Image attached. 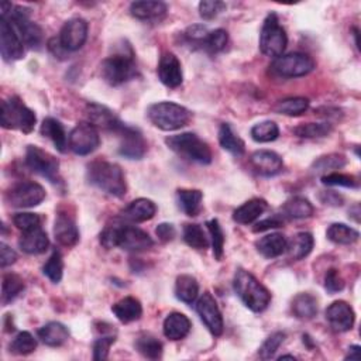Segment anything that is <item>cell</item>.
Wrapping results in <instances>:
<instances>
[{
	"mask_svg": "<svg viewBox=\"0 0 361 361\" xmlns=\"http://www.w3.org/2000/svg\"><path fill=\"white\" fill-rule=\"evenodd\" d=\"M86 179L102 192L121 198L127 191L126 178L120 166L108 161H93L86 167Z\"/></svg>",
	"mask_w": 361,
	"mask_h": 361,
	"instance_id": "cell-1",
	"label": "cell"
},
{
	"mask_svg": "<svg viewBox=\"0 0 361 361\" xmlns=\"http://www.w3.org/2000/svg\"><path fill=\"white\" fill-rule=\"evenodd\" d=\"M233 288L235 292L237 293V297L251 312L255 313L264 312L271 302L270 291L253 274H250L243 269H239L236 271L233 280Z\"/></svg>",
	"mask_w": 361,
	"mask_h": 361,
	"instance_id": "cell-2",
	"label": "cell"
},
{
	"mask_svg": "<svg viewBox=\"0 0 361 361\" xmlns=\"http://www.w3.org/2000/svg\"><path fill=\"white\" fill-rule=\"evenodd\" d=\"M30 12L24 6H13L8 2L2 3V19H6L14 27L26 46L39 48L43 43V30L37 23L30 20Z\"/></svg>",
	"mask_w": 361,
	"mask_h": 361,
	"instance_id": "cell-3",
	"label": "cell"
},
{
	"mask_svg": "<svg viewBox=\"0 0 361 361\" xmlns=\"http://www.w3.org/2000/svg\"><path fill=\"white\" fill-rule=\"evenodd\" d=\"M37 123V117L31 109H28L19 96H12L2 102L0 110V124L8 130H19L24 135L31 133Z\"/></svg>",
	"mask_w": 361,
	"mask_h": 361,
	"instance_id": "cell-4",
	"label": "cell"
},
{
	"mask_svg": "<svg viewBox=\"0 0 361 361\" xmlns=\"http://www.w3.org/2000/svg\"><path fill=\"white\" fill-rule=\"evenodd\" d=\"M147 116L150 121L164 131L179 130L191 121V112L174 102H158L148 108Z\"/></svg>",
	"mask_w": 361,
	"mask_h": 361,
	"instance_id": "cell-5",
	"label": "cell"
},
{
	"mask_svg": "<svg viewBox=\"0 0 361 361\" xmlns=\"http://www.w3.org/2000/svg\"><path fill=\"white\" fill-rule=\"evenodd\" d=\"M166 144L170 150L177 153L178 155L208 166L212 162V150L202 139H199L193 133H181L177 136H170L166 139Z\"/></svg>",
	"mask_w": 361,
	"mask_h": 361,
	"instance_id": "cell-6",
	"label": "cell"
},
{
	"mask_svg": "<svg viewBox=\"0 0 361 361\" xmlns=\"http://www.w3.org/2000/svg\"><path fill=\"white\" fill-rule=\"evenodd\" d=\"M102 78L112 86L123 85L137 77V65L133 54H115L101 65Z\"/></svg>",
	"mask_w": 361,
	"mask_h": 361,
	"instance_id": "cell-7",
	"label": "cell"
},
{
	"mask_svg": "<svg viewBox=\"0 0 361 361\" xmlns=\"http://www.w3.org/2000/svg\"><path fill=\"white\" fill-rule=\"evenodd\" d=\"M288 46V37L285 28L280 24L277 13H270L260 32V50L266 57L278 58L284 55Z\"/></svg>",
	"mask_w": 361,
	"mask_h": 361,
	"instance_id": "cell-8",
	"label": "cell"
},
{
	"mask_svg": "<svg viewBox=\"0 0 361 361\" xmlns=\"http://www.w3.org/2000/svg\"><path fill=\"white\" fill-rule=\"evenodd\" d=\"M315 61L302 52H291L274 59L271 71L281 78H300L311 74Z\"/></svg>",
	"mask_w": 361,
	"mask_h": 361,
	"instance_id": "cell-9",
	"label": "cell"
},
{
	"mask_svg": "<svg viewBox=\"0 0 361 361\" xmlns=\"http://www.w3.org/2000/svg\"><path fill=\"white\" fill-rule=\"evenodd\" d=\"M26 164L32 173L50 182H59V161L48 151L37 146H28L26 151Z\"/></svg>",
	"mask_w": 361,
	"mask_h": 361,
	"instance_id": "cell-10",
	"label": "cell"
},
{
	"mask_svg": "<svg viewBox=\"0 0 361 361\" xmlns=\"http://www.w3.org/2000/svg\"><path fill=\"white\" fill-rule=\"evenodd\" d=\"M44 199L46 189L37 182H20L6 193V202L19 209L39 206Z\"/></svg>",
	"mask_w": 361,
	"mask_h": 361,
	"instance_id": "cell-11",
	"label": "cell"
},
{
	"mask_svg": "<svg viewBox=\"0 0 361 361\" xmlns=\"http://www.w3.org/2000/svg\"><path fill=\"white\" fill-rule=\"evenodd\" d=\"M70 150L77 155H89L101 146L99 131L88 121L78 123L68 137Z\"/></svg>",
	"mask_w": 361,
	"mask_h": 361,
	"instance_id": "cell-12",
	"label": "cell"
},
{
	"mask_svg": "<svg viewBox=\"0 0 361 361\" xmlns=\"http://www.w3.org/2000/svg\"><path fill=\"white\" fill-rule=\"evenodd\" d=\"M196 313L199 315L201 320L213 336H222L224 331V322L217 302L211 292H205L196 302Z\"/></svg>",
	"mask_w": 361,
	"mask_h": 361,
	"instance_id": "cell-13",
	"label": "cell"
},
{
	"mask_svg": "<svg viewBox=\"0 0 361 361\" xmlns=\"http://www.w3.org/2000/svg\"><path fill=\"white\" fill-rule=\"evenodd\" d=\"M88 31H89V26L86 20L81 17H75L68 20L62 26L58 40L61 46L68 52L78 51L79 48L84 47V44L88 40Z\"/></svg>",
	"mask_w": 361,
	"mask_h": 361,
	"instance_id": "cell-14",
	"label": "cell"
},
{
	"mask_svg": "<svg viewBox=\"0 0 361 361\" xmlns=\"http://www.w3.org/2000/svg\"><path fill=\"white\" fill-rule=\"evenodd\" d=\"M0 52L8 62L19 61L24 55V43L6 19H0Z\"/></svg>",
	"mask_w": 361,
	"mask_h": 361,
	"instance_id": "cell-15",
	"label": "cell"
},
{
	"mask_svg": "<svg viewBox=\"0 0 361 361\" xmlns=\"http://www.w3.org/2000/svg\"><path fill=\"white\" fill-rule=\"evenodd\" d=\"M119 154L127 159H142L147 153V143L140 131L135 127L124 126L120 131Z\"/></svg>",
	"mask_w": 361,
	"mask_h": 361,
	"instance_id": "cell-16",
	"label": "cell"
},
{
	"mask_svg": "<svg viewBox=\"0 0 361 361\" xmlns=\"http://www.w3.org/2000/svg\"><path fill=\"white\" fill-rule=\"evenodd\" d=\"M154 246L153 239L148 233L135 226L119 224V240L117 247L126 251H144Z\"/></svg>",
	"mask_w": 361,
	"mask_h": 361,
	"instance_id": "cell-17",
	"label": "cell"
},
{
	"mask_svg": "<svg viewBox=\"0 0 361 361\" xmlns=\"http://www.w3.org/2000/svg\"><path fill=\"white\" fill-rule=\"evenodd\" d=\"M250 166L260 177H275L284 170L282 158L270 150H260L251 154Z\"/></svg>",
	"mask_w": 361,
	"mask_h": 361,
	"instance_id": "cell-18",
	"label": "cell"
},
{
	"mask_svg": "<svg viewBox=\"0 0 361 361\" xmlns=\"http://www.w3.org/2000/svg\"><path fill=\"white\" fill-rule=\"evenodd\" d=\"M327 323L331 324L335 332L343 333L353 329L355 322V313L353 308L344 301H336L324 312Z\"/></svg>",
	"mask_w": 361,
	"mask_h": 361,
	"instance_id": "cell-19",
	"label": "cell"
},
{
	"mask_svg": "<svg viewBox=\"0 0 361 361\" xmlns=\"http://www.w3.org/2000/svg\"><path fill=\"white\" fill-rule=\"evenodd\" d=\"M86 117L88 123L95 126L96 128H102L108 131H113V133L119 135V131L126 126L109 108L97 105V104H89L86 106Z\"/></svg>",
	"mask_w": 361,
	"mask_h": 361,
	"instance_id": "cell-20",
	"label": "cell"
},
{
	"mask_svg": "<svg viewBox=\"0 0 361 361\" xmlns=\"http://www.w3.org/2000/svg\"><path fill=\"white\" fill-rule=\"evenodd\" d=\"M158 78L168 88H178L184 81L181 61L173 52H164L158 62Z\"/></svg>",
	"mask_w": 361,
	"mask_h": 361,
	"instance_id": "cell-21",
	"label": "cell"
},
{
	"mask_svg": "<svg viewBox=\"0 0 361 361\" xmlns=\"http://www.w3.org/2000/svg\"><path fill=\"white\" fill-rule=\"evenodd\" d=\"M54 236L57 243L64 247H74L78 243L79 231L71 215L67 212H58L54 223Z\"/></svg>",
	"mask_w": 361,
	"mask_h": 361,
	"instance_id": "cell-22",
	"label": "cell"
},
{
	"mask_svg": "<svg viewBox=\"0 0 361 361\" xmlns=\"http://www.w3.org/2000/svg\"><path fill=\"white\" fill-rule=\"evenodd\" d=\"M157 213V205L147 198H139L130 202L121 212V217L131 223H143L151 220Z\"/></svg>",
	"mask_w": 361,
	"mask_h": 361,
	"instance_id": "cell-23",
	"label": "cell"
},
{
	"mask_svg": "<svg viewBox=\"0 0 361 361\" xmlns=\"http://www.w3.org/2000/svg\"><path fill=\"white\" fill-rule=\"evenodd\" d=\"M168 8L162 2H153V0H143V2H133L130 5V13L133 17L143 21H159L167 16Z\"/></svg>",
	"mask_w": 361,
	"mask_h": 361,
	"instance_id": "cell-24",
	"label": "cell"
},
{
	"mask_svg": "<svg viewBox=\"0 0 361 361\" xmlns=\"http://www.w3.org/2000/svg\"><path fill=\"white\" fill-rule=\"evenodd\" d=\"M191 327L192 324L188 316H185L181 312H173L164 320L162 332L167 339L177 342L188 336V333L191 332Z\"/></svg>",
	"mask_w": 361,
	"mask_h": 361,
	"instance_id": "cell-25",
	"label": "cell"
},
{
	"mask_svg": "<svg viewBox=\"0 0 361 361\" xmlns=\"http://www.w3.org/2000/svg\"><path fill=\"white\" fill-rule=\"evenodd\" d=\"M48 246H50L48 236L41 227L35 228V231H30V232H24L19 240V247L21 248V251L30 255L46 253Z\"/></svg>",
	"mask_w": 361,
	"mask_h": 361,
	"instance_id": "cell-26",
	"label": "cell"
},
{
	"mask_svg": "<svg viewBox=\"0 0 361 361\" xmlns=\"http://www.w3.org/2000/svg\"><path fill=\"white\" fill-rule=\"evenodd\" d=\"M41 135L50 139L59 153H67V150L70 148V143H68L70 136H67V131H65L61 121H58L54 117L44 119L41 124Z\"/></svg>",
	"mask_w": 361,
	"mask_h": 361,
	"instance_id": "cell-27",
	"label": "cell"
},
{
	"mask_svg": "<svg viewBox=\"0 0 361 361\" xmlns=\"http://www.w3.org/2000/svg\"><path fill=\"white\" fill-rule=\"evenodd\" d=\"M39 339L50 347H59L70 339L68 327L59 322H50L40 327L37 332Z\"/></svg>",
	"mask_w": 361,
	"mask_h": 361,
	"instance_id": "cell-28",
	"label": "cell"
},
{
	"mask_svg": "<svg viewBox=\"0 0 361 361\" xmlns=\"http://www.w3.org/2000/svg\"><path fill=\"white\" fill-rule=\"evenodd\" d=\"M267 201L261 198H253L235 211L233 220L239 224H251L267 211Z\"/></svg>",
	"mask_w": 361,
	"mask_h": 361,
	"instance_id": "cell-29",
	"label": "cell"
},
{
	"mask_svg": "<svg viewBox=\"0 0 361 361\" xmlns=\"http://www.w3.org/2000/svg\"><path fill=\"white\" fill-rule=\"evenodd\" d=\"M288 240L281 233H271L255 243L257 251L266 258H277L286 251Z\"/></svg>",
	"mask_w": 361,
	"mask_h": 361,
	"instance_id": "cell-30",
	"label": "cell"
},
{
	"mask_svg": "<svg viewBox=\"0 0 361 361\" xmlns=\"http://www.w3.org/2000/svg\"><path fill=\"white\" fill-rule=\"evenodd\" d=\"M112 312L121 323H131L142 318L143 306L139 300L133 297H126L112 306Z\"/></svg>",
	"mask_w": 361,
	"mask_h": 361,
	"instance_id": "cell-31",
	"label": "cell"
},
{
	"mask_svg": "<svg viewBox=\"0 0 361 361\" xmlns=\"http://www.w3.org/2000/svg\"><path fill=\"white\" fill-rule=\"evenodd\" d=\"M204 193L199 189H178L177 202L179 209L188 216H198L202 209Z\"/></svg>",
	"mask_w": 361,
	"mask_h": 361,
	"instance_id": "cell-32",
	"label": "cell"
},
{
	"mask_svg": "<svg viewBox=\"0 0 361 361\" xmlns=\"http://www.w3.org/2000/svg\"><path fill=\"white\" fill-rule=\"evenodd\" d=\"M315 240L313 236L308 232H301L297 236H293L292 240L286 246V253L289 260L300 261L308 257L313 248Z\"/></svg>",
	"mask_w": 361,
	"mask_h": 361,
	"instance_id": "cell-33",
	"label": "cell"
},
{
	"mask_svg": "<svg viewBox=\"0 0 361 361\" xmlns=\"http://www.w3.org/2000/svg\"><path fill=\"white\" fill-rule=\"evenodd\" d=\"M219 143L223 150L235 157H242L246 151L244 142L235 133L231 124L223 123L219 128Z\"/></svg>",
	"mask_w": 361,
	"mask_h": 361,
	"instance_id": "cell-34",
	"label": "cell"
},
{
	"mask_svg": "<svg viewBox=\"0 0 361 361\" xmlns=\"http://www.w3.org/2000/svg\"><path fill=\"white\" fill-rule=\"evenodd\" d=\"M199 295V284L189 274L179 275L175 282V297L184 304H193Z\"/></svg>",
	"mask_w": 361,
	"mask_h": 361,
	"instance_id": "cell-35",
	"label": "cell"
},
{
	"mask_svg": "<svg viewBox=\"0 0 361 361\" xmlns=\"http://www.w3.org/2000/svg\"><path fill=\"white\" fill-rule=\"evenodd\" d=\"M284 216L288 219L300 220V219H308L313 215L315 209L313 205L304 198V196H293V198L288 199L282 206Z\"/></svg>",
	"mask_w": 361,
	"mask_h": 361,
	"instance_id": "cell-36",
	"label": "cell"
},
{
	"mask_svg": "<svg viewBox=\"0 0 361 361\" xmlns=\"http://www.w3.org/2000/svg\"><path fill=\"white\" fill-rule=\"evenodd\" d=\"M291 309L292 313L298 319L309 320L315 318L318 313V301L311 293H298L297 297L292 300Z\"/></svg>",
	"mask_w": 361,
	"mask_h": 361,
	"instance_id": "cell-37",
	"label": "cell"
},
{
	"mask_svg": "<svg viewBox=\"0 0 361 361\" xmlns=\"http://www.w3.org/2000/svg\"><path fill=\"white\" fill-rule=\"evenodd\" d=\"M326 236L335 244L349 246L358 240L360 233L355 231V228H353L344 223H333L329 226V228H327Z\"/></svg>",
	"mask_w": 361,
	"mask_h": 361,
	"instance_id": "cell-38",
	"label": "cell"
},
{
	"mask_svg": "<svg viewBox=\"0 0 361 361\" xmlns=\"http://www.w3.org/2000/svg\"><path fill=\"white\" fill-rule=\"evenodd\" d=\"M309 108V101L306 97H286V99H282L277 102L274 106V112L278 115L284 116H291V117H297L304 115Z\"/></svg>",
	"mask_w": 361,
	"mask_h": 361,
	"instance_id": "cell-39",
	"label": "cell"
},
{
	"mask_svg": "<svg viewBox=\"0 0 361 361\" xmlns=\"http://www.w3.org/2000/svg\"><path fill=\"white\" fill-rule=\"evenodd\" d=\"M346 157L342 154H329V155H323L320 158H318L313 166H312V173L315 174H331V173H336L338 170L343 168L346 166Z\"/></svg>",
	"mask_w": 361,
	"mask_h": 361,
	"instance_id": "cell-40",
	"label": "cell"
},
{
	"mask_svg": "<svg viewBox=\"0 0 361 361\" xmlns=\"http://www.w3.org/2000/svg\"><path fill=\"white\" fill-rule=\"evenodd\" d=\"M23 291H24V281L20 275L13 274V273L3 275V282H2V304L3 305L13 302Z\"/></svg>",
	"mask_w": 361,
	"mask_h": 361,
	"instance_id": "cell-41",
	"label": "cell"
},
{
	"mask_svg": "<svg viewBox=\"0 0 361 361\" xmlns=\"http://www.w3.org/2000/svg\"><path fill=\"white\" fill-rule=\"evenodd\" d=\"M332 133L331 123H306L293 128V135L301 139H322Z\"/></svg>",
	"mask_w": 361,
	"mask_h": 361,
	"instance_id": "cell-42",
	"label": "cell"
},
{
	"mask_svg": "<svg viewBox=\"0 0 361 361\" xmlns=\"http://www.w3.org/2000/svg\"><path fill=\"white\" fill-rule=\"evenodd\" d=\"M278 136H280V128L271 120L257 123L251 128V139L257 143H271L277 140Z\"/></svg>",
	"mask_w": 361,
	"mask_h": 361,
	"instance_id": "cell-43",
	"label": "cell"
},
{
	"mask_svg": "<svg viewBox=\"0 0 361 361\" xmlns=\"http://www.w3.org/2000/svg\"><path fill=\"white\" fill-rule=\"evenodd\" d=\"M184 240L189 247L196 248V250H205L209 246V242H208V237L204 232V228L196 223L185 224Z\"/></svg>",
	"mask_w": 361,
	"mask_h": 361,
	"instance_id": "cell-44",
	"label": "cell"
},
{
	"mask_svg": "<svg viewBox=\"0 0 361 361\" xmlns=\"http://www.w3.org/2000/svg\"><path fill=\"white\" fill-rule=\"evenodd\" d=\"M136 350L150 360H158L162 355V343L151 335H142L136 343Z\"/></svg>",
	"mask_w": 361,
	"mask_h": 361,
	"instance_id": "cell-45",
	"label": "cell"
},
{
	"mask_svg": "<svg viewBox=\"0 0 361 361\" xmlns=\"http://www.w3.org/2000/svg\"><path fill=\"white\" fill-rule=\"evenodd\" d=\"M10 351L17 355H28L37 349V340L28 332H20L10 343Z\"/></svg>",
	"mask_w": 361,
	"mask_h": 361,
	"instance_id": "cell-46",
	"label": "cell"
},
{
	"mask_svg": "<svg viewBox=\"0 0 361 361\" xmlns=\"http://www.w3.org/2000/svg\"><path fill=\"white\" fill-rule=\"evenodd\" d=\"M227 43H228L227 31L223 28H217L208 32V36L202 44V48H205L209 54H217L226 48Z\"/></svg>",
	"mask_w": 361,
	"mask_h": 361,
	"instance_id": "cell-47",
	"label": "cell"
},
{
	"mask_svg": "<svg viewBox=\"0 0 361 361\" xmlns=\"http://www.w3.org/2000/svg\"><path fill=\"white\" fill-rule=\"evenodd\" d=\"M208 231L212 237V248H213V255L217 261H222L223 254H224V233L223 228L219 223L217 219H212L206 223Z\"/></svg>",
	"mask_w": 361,
	"mask_h": 361,
	"instance_id": "cell-48",
	"label": "cell"
},
{
	"mask_svg": "<svg viewBox=\"0 0 361 361\" xmlns=\"http://www.w3.org/2000/svg\"><path fill=\"white\" fill-rule=\"evenodd\" d=\"M43 273L44 275L54 284H58L62 280V274H64V261H62V255L59 251H54L51 254V257L47 260V262L43 267Z\"/></svg>",
	"mask_w": 361,
	"mask_h": 361,
	"instance_id": "cell-49",
	"label": "cell"
},
{
	"mask_svg": "<svg viewBox=\"0 0 361 361\" xmlns=\"http://www.w3.org/2000/svg\"><path fill=\"white\" fill-rule=\"evenodd\" d=\"M284 340H285V333H282V332L273 333L260 347V350H258L260 358H262V360L273 358L275 355V353L280 350Z\"/></svg>",
	"mask_w": 361,
	"mask_h": 361,
	"instance_id": "cell-50",
	"label": "cell"
},
{
	"mask_svg": "<svg viewBox=\"0 0 361 361\" xmlns=\"http://www.w3.org/2000/svg\"><path fill=\"white\" fill-rule=\"evenodd\" d=\"M41 216L37 213H16L13 216V223L17 228L23 232L35 231V228L41 227Z\"/></svg>",
	"mask_w": 361,
	"mask_h": 361,
	"instance_id": "cell-51",
	"label": "cell"
},
{
	"mask_svg": "<svg viewBox=\"0 0 361 361\" xmlns=\"http://www.w3.org/2000/svg\"><path fill=\"white\" fill-rule=\"evenodd\" d=\"M322 184L326 186H344V188H358V181L353 175L342 173H331L322 175Z\"/></svg>",
	"mask_w": 361,
	"mask_h": 361,
	"instance_id": "cell-52",
	"label": "cell"
},
{
	"mask_svg": "<svg viewBox=\"0 0 361 361\" xmlns=\"http://www.w3.org/2000/svg\"><path fill=\"white\" fill-rule=\"evenodd\" d=\"M116 338L109 335V336H102L93 343V360L96 361H104L109 357L110 347L115 344Z\"/></svg>",
	"mask_w": 361,
	"mask_h": 361,
	"instance_id": "cell-53",
	"label": "cell"
},
{
	"mask_svg": "<svg viewBox=\"0 0 361 361\" xmlns=\"http://www.w3.org/2000/svg\"><path fill=\"white\" fill-rule=\"evenodd\" d=\"M226 3L219 2V0H204L199 3V14L204 20H212L217 17L222 12H224Z\"/></svg>",
	"mask_w": 361,
	"mask_h": 361,
	"instance_id": "cell-54",
	"label": "cell"
},
{
	"mask_svg": "<svg viewBox=\"0 0 361 361\" xmlns=\"http://www.w3.org/2000/svg\"><path fill=\"white\" fill-rule=\"evenodd\" d=\"M208 28L205 26H201V24H196V26H192L189 27L185 32V40L189 43V44H196V46H201L204 44L206 36H208Z\"/></svg>",
	"mask_w": 361,
	"mask_h": 361,
	"instance_id": "cell-55",
	"label": "cell"
},
{
	"mask_svg": "<svg viewBox=\"0 0 361 361\" xmlns=\"http://www.w3.org/2000/svg\"><path fill=\"white\" fill-rule=\"evenodd\" d=\"M324 288L327 292L331 293H336V292H340L343 291L344 288V280L342 278L340 273L335 269L329 270L324 275Z\"/></svg>",
	"mask_w": 361,
	"mask_h": 361,
	"instance_id": "cell-56",
	"label": "cell"
},
{
	"mask_svg": "<svg viewBox=\"0 0 361 361\" xmlns=\"http://www.w3.org/2000/svg\"><path fill=\"white\" fill-rule=\"evenodd\" d=\"M117 240H119V224H113V226H106L104 228V232L99 236V242L101 244L108 248H116L117 247Z\"/></svg>",
	"mask_w": 361,
	"mask_h": 361,
	"instance_id": "cell-57",
	"label": "cell"
},
{
	"mask_svg": "<svg viewBox=\"0 0 361 361\" xmlns=\"http://www.w3.org/2000/svg\"><path fill=\"white\" fill-rule=\"evenodd\" d=\"M284 224V217L278 216V215H274L269 219H264V220H261L258 222L254 227H253V231L255 233L258 232H266V231H271V228H278Z\"/></svg>",
	"mask_w": 361,
	"mask_h": 361,
	"instance_id": "cell-58",
	"label": "cell"
},
{
	"mask_svg": "<svg viewBox=\"0 0 361 361\" xmlns=\"http://www.w3.org/2000/svg\"><path fill=\"white\" fill-rule=\"evenodd\" d=\"M155 233H157L159 242L168 243V242L174 240V237L177 235V231H175L174 224H171V223H161V224L157 226Z\"/></svg>",
	"mask_w": 361,
	"mask_h": 361,
	"instance_id": "cell-59",
	"label": "cell"
},
{
	"mask_svg": "<svg viewBox=\"0 0 361 361\" xmlns=\"http://www.w3.org/2000/svg\"><path fill=\"white\" fill-rule=\"evenodd\" d=\"M16 260H17V254L14 250H12L5 243L0 244V264H2V269H6V267L14 264Z\"/></svg>",
	"mask_w": 361,
	"mask_h": 361,
	"instance_id": "cell-60",
	"label": "cell"
},
{
	"mask_svg": "<svg viewBox=\"0 0 361 361\" xmlns=\"http://www.w3.org/2000/svg\"><path fill=\"white\" fill-rule=\"evenodd\" d=\"M320 201L324 205H329V206H342L343 205V196L339 195L335 191H324L320 193Z\"/></svg>",
	"mask_w": 361,
	"mask_h": 361,
	"instance_id": "cell-61",
	"label": "cell"
},
{
	"mask_svg": "<svg viewBox=\"0 0 361 361\" xmlns=\"http://www.w3.org/2000/svg\"><path fill=\"white\" fill-rule=\"evenodd\" d=\"M48 48H50V51H51L55 57H58V58L65 57V54L68 52L67 50H65V48L61 46V43H59L58 39H52V40H50V43H48Z\"/></svg>",
	"mask_w": 361,
	"mask_h": 361,
	"instance_id": "cell-62",
	"label": "cell"
},
{
	"mask_svg": "<svg viewBox=\"0 0 361 361\" xmlns=\"http://www.w3.org/2000/svg\"><path fill=\"white\" fill-rule=\"evenodd\" d=\"M360 351H361V347L354 344V346H350L349 347V353L346 355V360H358L360 358Z\"/></svg>",
	"mask_w": 361,
	"mask_h": 361,
	"instance_id": "cell-63",
	"label": "cell"
},
{
	"mask_svg": "<svg viewBox=\"0 0 361 361\" xmlns=\"http://www.w3.org/2000/svg\"><path fill=\"white\" fill-rule=\"evenodd\" d=\"M285 358H291V360H295V357L293 355H282V357H280V360H285Z\"/></svg>",
	"mask_w": 361,
	"mask_h": 361,
	"instance_id": "cell-64",
	"label": "cell"
}]
</instances>
